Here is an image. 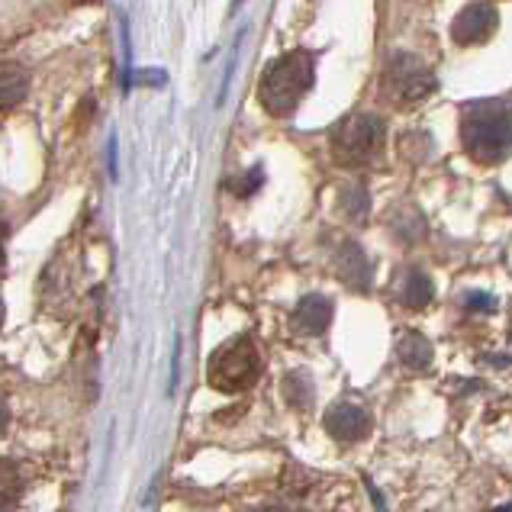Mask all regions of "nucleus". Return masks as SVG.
<instances>
[{"mask_svg": "<svg viewBox=\"0 0 512 512\" xmlns=\"http://www.w3.org/2000/svg\"><path fill=\"white\" fill-rule=\"evenodd\" d=\"M461 142L480 165H500L512 155V107L503 100L467 104L461 113Z\"/></svg>", "mask_w": 512, "mask_h": 512, "instance_id": "obj_1", "label": "nucleus"}, {"mask_svg": "<svg viewBox=\"0 0 512 512\" xmlns=\"http://www.w3.org/2000/svg\"><path fill=\"white\" fill-rule=\"evenodd\" d=\"M316 81V65L310 52H287L265 68L258 84V100L271 116H290Z\"/></svg>", "mask_w": 512, "mask_h": 512, "instance_id": "obj_2", "label": "nucleus"}, {"mask_svg": "<svg viewBox=\"0 0 512 512\" xmlns=\"http://www.w3.org/2000/svg\"><path fill=\"white\" fill-rule=\"evenodd\" d=\"M387 126L377 113H348L329 133V152L342 168H364L380 158Z\"/></svg>", "mask_w": 512, "mask_h": 512, "instance_id": "obj_3", "label": "nucleus"}, {"mask_svg": "<svg viewBox=\"0 0 512 512\" xmlns=\"http://www.w3.org/2000/svg\"><path fill=\"white\" fill-rule=\"evenodd\" d=\"M258 377H261V355L248 335H239V339L219 345L207 364V380L219 393H242L248 387H255Z\"/></svg>", "mask_w": 512, "mask_h": 512, "instance_id": "obj_4", "label": "nucleus"}, {"mask_svg": "<svg viewBox=\"0 0 512 512\" xmlns=\"http://www.w3.org/2000/svg\"><path fill=\"white\" fill-rule=\"evenodd\" d=\"M435 75L426 62H419L416 55H406V52H397L384 65V91L393 104L400 107H409V104H422L426 97L435 94Z\"/></svg>", "mask_w": 512, "mask_h": 512, "instance_id": "obj_5", "label": "nucleus"}, {"mask_svg": "<svg viewBox=\"0 0 512 512\" xmlns=\"http://www.w3.org/2000/svg\"><path fill=\"white\" fill-rule=\"evenodd\" d=\"M323 426L335 442L351 445V442H361V438L371 432V413L358 400H335L326 409Z\"/></svg>", "mask_w": 512, "mask_h": 512, "instance_id": "obj_6", "label": "nucleus"}, {"mask_svg": "<svg viewBox=\"0 0 512 512\" xmlns=\"http://www.w3.org/2000/svg\"><path fill=\"white\" fill-rule=\"evenodd\" d=\"M496 23H500L496 10L484 4V0H474L451 23V42L455 46H480V42H487L496 33Z\"/></svg>", "mask_w": 512, "mask_h": 512, "instance_id": "obj_7", "label": "nucleus"}, {"mask_svg": "<svg viewBox=\"0 0 512 512\" xmlns=\"http://www.w3.org/2000/svg\"><path fill=\"white\" fill-rule=\"evenodd\" d=\"M335 271H339V277L348 287H355V290L371 287V261L358 242H345L339 252H335Z\"/></svg>", "mask_w": 512, "mask_h": 512, "instance_id": "obj_8", "label": "nucleus"}, {"mask_svg": "<svg viewBox=\"0 0 512 512\" xmlns=\"http://www.w3.org/2000/svg\"><path fill=\"white\" fill-rule=\"evenodd\" d=\"M332 313H335V306L329 297L323 294H310V297H303L297 303V310H294V329L303 332V335H323L332 323Z\"/></svg>", "mask_w": 512, "mask_h": 512, "instance_id": "obj_9", "label": "nucleus"}, {"mask_svg": "<svg viewBox=\"0 0 512 512\" xmlns=\"http://www.w3.org/2000/svg\"><path fill=\"white\" fill-rule=\"evenodd\" d=\"M435 297V284L426 271L419 268H409L400 281V303L409 306V310H422V306H429Z\"/></svg>", "mask_w": 512, "mask_h": 512, "instance_id": "obj_10", "label": "nucleus"}, {"mask_svg": "<svg viewBox=\"0 0 512 512\" xmlns=\"http://www.w3.org/2000/svg\"><path fill=\"white\" fill-rule=\"evenodd\" d=\"M397 358L409 371H426L432 364V342L419 332H406L397 342Z\"/></svg>", "mask_w": 512, "mask_h": 512, "instance_id": "obj_11", "label": "nucleus"}, {"mask_svg": "<svg viewBox=\"0 0 512 512\" xmlns=\"http://www.w3.org/2000/svg\"><path fill=\"white\" fill-rule=\"evenodd\" d=\"M29 91V75L13 62H0V110L23 104Z\"/></svg>", "mask_w": 512, "mask_h": 512, "instance_id": "obj_12", "label": "nucleus"}, {"mask_svg": "<svg viewBox=\"0 0 512 512\" xmlns=\"http://www.w3.org/2000/svg\"><path fill=\"white\" fill-rule=\"evenodd\" d=\"M390 232L397 236L400 242H406V245H413V242H419L422 236H426V219H422L416 210H393V216H390Z\"/></svg>", "mask_w": 512, "mask_h": 512, "instance_id": "obj_13", "label": "nucleus"}, {"mask_svg": "<svg viewBox=\"0 0 512 512\" xmlns=\"http://www.w3.org/2000/svg\"><path fill=\"white\" fill-rule=\"evenodd\" d=\"M23 496V477L13 461H0V512H10Z\"/></svg>", "mask_w": 512, "mask_h": 512, "instance_id": "obj_14", "label": "nucleus"}, {"mask_svg": "<svg viewBox=\"0 0 512 512\" xmlns=\"http://www.w3.org/2000/svg\"><path fill=\"white\" fill-rule=\"evenodd\" d=\"M339 203H342V213L348 219H355V223H364L371 213V197H368V190H364V184H345Z\"/></svg>", "mask_w": 512, "mask_h": 512, "instance_id": "obj_15", "label": "nucleus"}, {"mask_svg": "<svg viewBox=\"0 0 512 512\" xmlns=\"http://www.w3.org/2000/svg\"><path fill=\"white\" fill-rule=\"evenodd\" d=\"M284 397H287L290 406H297V409L310 406L313 397H316V387H313L310 374H287V380H284Z\"/></svg>", "mask_w": 512, "mask_h": 512, "instance_id": "obj_16", "label": "nucleus"}, {"mask_svg": "<svg viewBox=\"0 0 512 512\" xmlns=\"http://www.w3.org/2000/svg\"><path fill=\"white\" fill-rule=\"evenodd\" d=\"M467 306H471V310H484V313H490L493 310V297H487V294H467V300H464Z\"/></svg>", "mask_w": 512, "mask_h": 512, "instance_id": "obj_17", "label": "nucleus"}, {"mask_svg": "<svg viewBox=\"0 0 512 512\" xmlns=\"http://www.w3.org/2000/svg\"><path fill=\"white\" fill-rule=\"evenodd\" d=\"M7 232H10L7 219L0 216V268H4V258H7V252H4V245H7Z\"/></svg>", "mask_w": 512, "mask_h": 512, "instance_id": "obj_18", "label": "nucleus"}, {"mask_svg": "<svg viewBox=\"0 0 512 512\" xmlns=\"http://www.w3.org/2000/svg\"><path fill=\"white\" fill-rule=\"evenodd\" d=\"M248 512H297V509H290V506H281V503H265V506H252Z\"/></svg>", "mask_w": 512, "mask_h": 512, "instance_id": "obj_19", "label": "nucleus"}, {"mask_svg": "<svg viewBox=\"0 0 512 512\" xmlns=\"http://www.w3.org/2000/svg\"><path fill=\"white\" fill-rule=\"evenodd\" d=\"M7 422H10V413H7V403L0 400V438H4V432H7Z\"/></svg>", "mask_w": 512, "mask_h": 512, "instance_id": "obj_20", "label": "nucleus"}, {"mask_svg": "<svg viewBox=\"0 0 512 512\" xmlns=\"http://www.w3.org/2000/svg\"><path fill=\"white\" fill-rule=\"evenodd\" d=\"M4 316H7V310H4V300H0V326H4Z\"/></svg>", "mask_w": 512, "mask_h": 512, "instance_id": "obj_21", "label": "nucleus"}, {"mask_svg": "<svg viewBox=\"0 0 512 512\" xmlns=\"http://www.w3.org/2000/svg\"><path fill=\"white\" fill-rule=\"evenodd\" d=\"M75 4H84V0H75Z\"/></svg>", "mask_w": 512, "mask_h": 512, "instance_id": "obj_22", "label": "nucleus"}]
</instances>
